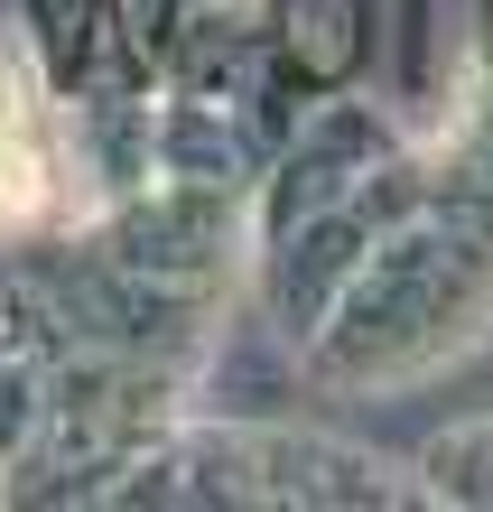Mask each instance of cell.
Masks as SVG:
<instances>
[{"instance_id":"obj_1","label":"cell","mask_w":493,"mask_h":512,"mask_svg":"<svg viewBox=\"0 0 493 512\" xmlns=\"http://www.w3.org/2000/svg\"><path fill=\"white\" fill-rule=\"evenodd\" d=\"M280 28H289V75L307 94H335L373 56V0H280Z\"/></svg>"},{"instance_id":"obj_2","label":"cell","mask_w":493,"mask_h":512,"mask_svg":"<svg viewBox=\"0 0 493 512\" xmlns=\"http://www.w3.org/2000/svg\"><path fill=\"white\" fill-rule=\"evenodd\" d=\"M428 494L438 503H493V419H466L428 447Z\"/></svg>"},{"instance_id":"obj_3","label":"cell","mask_w":493,"mask_h":512,"mask_svg":"<svg viewBox=\"0 0 493 512\" xmlns=\"http://www.w3.org/2000/svg\"><path fill=\"white\" fill-rule=\"evenodd\" d=\"M484 75H493V0H484Z\"/></svg>"}]
</instances>
